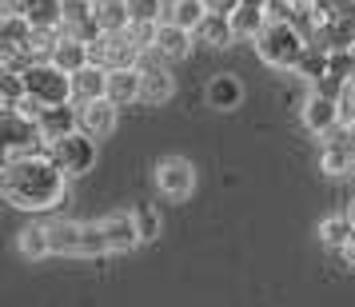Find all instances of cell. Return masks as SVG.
Listing matches in <instances>:
<instances>
[{
  "instance_id": "cell-25",
  "label": "cell",
  "mask_w": 355,
  "mask_h": 307,
  "mask_svg": "<svg viewBox=\"0 0 355 307\" xmlns=\"http://www.w3.org/2000/svg\"><path fill=\"white\" fill-rule=\"evenodd\" d=\"M17 247L24 259H44L52 256V240H49V224H28L17 236Z\"/></svg>"
},
{
  "instance_id": "cell-13",
  "label": "cell",
  "mask_w": 355,
  "mask_h": 307,
  "mask_svg": "<svg viewBox=\"0 0 355 307\" xmlns=\"http://www.w3.org/2000/svg\"><path fill=\"white\" fill-rule=\"evenodd\" d=\"M116 108L112 100H92V104H80V132L84 136H92V140H108L116 132Z\"/></svg>"
},
{
  "instance_id": "cell-8",
  "label": "cell",
  "mask_w": 355,
  "mask_h": 307,
  "mask_svg": "<svg viewBox=\"0 0 355 307\" xmlns=\"http://www.w3.org/2000/svg\"><path fill=\"white\" fill-rule=\"evenodd\" d=\"M156 188H160L168 200H188L196 188V168L192 160H184V156H164L156 164Z\"/></svg>"
},
{
  "instance_id": "cell-30",
  "label": "cell",
  "mask_w": 355,
  "mask_h": 307,
  "mask_svg": "<svg viewBox=\"0 0 355 307\" xmlns=\"http://www.w3.org/2000/svg\"><path fill=\"white\" fill-rule=\"evenodd\" d=\"M132 24H164L168 20V0H128Z\"/></svg>"
},
{
  "instance_id": "cell-3",
  "label": "cell",
  "mask_w": 355,
  "mask_h": 307,
  "mask_svg": "<svg viewBox=\"0 0 355 307\" xmlns=\"http://www.w3.org/2000/svg\"><path fill=\"white\" fill-rule=\"evenodd\" d=\"M0 144H4V160H24V156L49 152V140H44L40 124L20 112L0 116Z\"/></svg>"
},
{
  "instance_id": "cell-36",
  "label": "cell",
  "mask_w": 355,
  "mask_h": 307,
  "mask_svg": "<svg viewBox=\"0 0 355 307\" xmlns=\"http://www.w3.org/2000/svg\"><path fill=\"white\" fill-rule=\"evenodd\" d=\"M347 216H352V224H355V192H352V200H347Z\"/></svg>"
},
{
  "instance_id": "cell-28",
  "label": "cell",
  "mask_w": 355,
  "mask_h": 307,
  "mask_svg": "<svg viewBox=\"0 0 355 307\" xmlns=\"http://www.w3.org/2000/svg\"><path fill=\"white\" fill-rule=\"evenodd\" d=\"M176 92V80L168 68H144V104H168Z\"/></svg>"
},
{
  "instance_id": "cell-24",
  "label": "cell",
  "mask_w": 355,
  "mask_h": 307,
  "mask_svg": "<svg viewBox=\"0 0 355 307\" xmlns=\"http://www.w3.org/2000/svg\"><path fill=\"white\" fill-rule=\"evenodd\" d=\"M232 40H236L232 17H220V12H208V20L196 28V44H208V49H227Z\"/></svg>"
},
{
  "instance_id": "cell-10",
  "label": "cell",
  "mask_w": 355,
  "mask_h": 307,
  "mask_svg": "<svg viewBox=\"0 0 355 307\" xmlns=\"http://www.w3.org/2000/svg\"><path fill=\"white\" fill-rule=\"evenodd\" d=\"M4 17H28L33 28H64V0H8Z\"/></svg>"
},
{
  "instance_id": "cell-37",
  "label": "cell",
  "mask_w": 355,
  "mask_h": 307,
  "mask_svg": "<svg viewBox=\"0 0 355 307\" xmlns=\"http://www.w3.org/2000/svg\"><path fill=\"white\" fill-rule=\"evenodd\" d=\"M92 4H100V0H92Z\"/></svg>"
},
{
  "instance_id": "cell-7",
  "label": "cell",
  "mask_w": 355,
  "mask_h": 307,
  "mask_svg": "<svg viewBox=\"0 0 355 307\" xmlns=\"http://www.w3.org/2000/svg\"><path fill=\"white\" fill-rule=\"evenodd\" d=\"M320 168L327 176H347V172H355V128H343V124H339L336 132L323 136Z\"/></svg>"
},
{
  "instance_id": "cell-4",
  "label": "cell",
  "mask_w": 355,
  "mask_h": 307,
  "mask_svg": "<svg viewBox=\"0 0 355 307\" xmlns=\"http://www.w3.org/2000/svg\"><path fill=\"white\" fill-rule=\"evenodd\" d=\"M24 84H28V96H33L36 104H44V108H56V104H76V96H72V76L60 72L52 60H44V64H28Z\"/></svg>"
},
{
  "instance_id": "cell-29",
  "label": "cell",
  "mask_w": 355,
  "mask_h": 307,
  "mask_svg": "<svg viewBox=\"0 0 355 307\" xmlns=\"http://www.w3.org/2000/svg\"><path fill=\"white\" fill-rule=\"evenodd\" d=\"M327 64H331V52L320 49V44H311V49L304 52V60H300V68H295V72H300V76L315 88V84L327 80Z\"/></svg>"
},
{
  "instance_id": "cell-18",
  "label": "cell",
  "mask_w": 355,
  "mask_h": 307,
  "mask_svg": "<svg viewBox=\"0 0 355 307\" xmlns=\"http://www.w3.org/2000/svg\"><path fill=\"white\" fill-rule=\"evenodd\" d=\"M52 64L60 68V72H68V76H76L80 68L92 64V56H88V44L64 33V36H60V44H56V52H52Z\"/></svg>"
},
{
  "instance_id": "cell-9",
  "label": "cell",
  "mask_w": 355,
  "mask_h": 307,
  "mask_svg": "<svg viewBox=\"0 0 355 307\" xmlns=\"http://www.w3.org/2000/svg\"><path fill=\"white\" fill-rule=\"evenodd\" d=\"M304 124L307 132H315V136H327V132H336L339 124H343V112H339V100L336 96H327V92H307L304 100Z\"/></svg>"
},
{
  "instance_id": "cell-32",
  "label": "cell",
  "mask_w": 355,
  "mask_h": 307,
  "mask_svg": "<svg viewBox=\"0 0 355 307\" xmlns=\"http://www.w3.org/2000/svg\"><path fill=\"white\" fill-rule=\"evenodd\" d=\"M80 256H108V240H104V227H100V220H92V224H84V240H80Z\"/></svg>"
},
{
  "instance_id": "cell-23",
  "label": "cell",
  "mask_w": 355,
  "mask_h": 307,
  "mask_svg": "<svg viewBox=\"0 0 355 307\" xmlns=\"http://www.w3.org/2000/svg\"><path fill=\"white\" fill-rule=\"evenodd\" d=\"M204 20H208V0H168V24L196 33Z\"/></svg>"
},
{
  "instance_id": "cell-15",
  "label": "cell",
  "mask_w": 355,
  "mask_h": 307,
  "mask_svg": "<svg viewBox=\"0 0 355 307\" xmlns=\"http://www.w3.org/2000/svg\"><path fill=\"white\" fill-rule=\"evenodd\" d=\"M192 44H196V33L188 28H180V24H160V36H156V56L160 60H184V56H192Z\"/></svg>"
},
{
  "instance_id": "cell-35",
  "label": "cell",
  "mask_w": 355,
  "mask_h": 307,
  "mask_svg": "<svg viewBox=\"0 0 355 307\" xmlns=\"http://www.w3.org/2000/svg\"><path fill=\"white\" fill-rule=\"evenodd\" d=\"M339 256H343V263H347V267H352V272H355V240L347 243V247H343V252H339Z\"/></svg>"
},
{
  "instance_id": "cell-12",
  "label": "cell",
  "mask_w": 355,
  "mask_h": 307,
  "mask_svg": "<svg viewBox=\"0 0 355 307\" xmlns=\"http://www.w3.org/2000/svg\"><path fill=\"white\" fill-rule=\"evenodd\" d=\"M108 100H112L116 108L144 104V68H120V72H108Z\"/></svg>"
},
{
  "instance_id": "cell-22",
  "label": "cell",
  "mask_w": 355,
  "mask_h": 307,
  "mask_svg": "<svg viewBox=\"0 0 355 307\" xmlns=\"http://www.w3.org/2000/svg\"><path fill=\"white\" fill-rule=\"evenodd\" d=\"M268 8H256V4H240L236 12H232V33L236 40H256L263 28H268Z\"/></svg>"
},
{
  "instance_id": "cell-11",
  "label": "cell",
  "mask_w": 355,
  "mask_h": 307,
  "mask_svg": "<svg viewBox=\"0 0 355 307\" xmlns=\"http://www.w3.org/2000/svg\"><path fill=\"white\" fill-rule=\"evenodd\" d=\"M36 124H40L44 140H49V148H52L56 140H64V136H72V132H80V104H56V108H44Z\"/></svg>"
},
{
  "instance_id": "cell-5",
  "label": "cell",
  "mask_w": 355,
  "mask_h": 307,
  "mask_svg": "<svg viewBox=\"0 0 355 307\" xmlns=\"http://www.w3.org/2000/svg\"><path fill=\"white\" fill-rule=\"evenodd\" d=\"M88 56H92L96 68H108V72H120V68H144L140 64L144 49H140L128 33H104L100 40L88 44Z\"/></svg>"
},
{
  "instance_id": "cell-2",
  "label": "cell",
  "mask_w": 355,
  "mask_h": 307,
  "mask_svg": "<svg viewBox=\"0 0 355 307\" xmlns=\"http://www.w3.org/2000/svg\"><path fill=\"white\" fill-rule=\"evenodd\" d=\"M307 49H311V36H307L300 24L279 20V17H272L268 20V28L256 36V56L263 60V64L279 68V72L300 68V60H304Z\"/></svg>"
},
{
  "instance_id": "cell-26",
  "label": "cell",
  "mask_w": 355,
  "mask_h": 307,
  "mask_svg": "<svg viewBox=\"0 0 355 307\" xmlns=\"http://www.w3.org/2000/svg\"><path fill=\"white\" fill-rule=\"evenodd\" d=\"M96 20H100V33H128L132 28L128 0H100L96 4Z\"/></svg>"
},
{
  "instance_id": "cell-34",
  "label": "cell",
  "mask_w": 355,
  "mask_h": 307,
  "mask_svg": "<svg viewBox=\"0 0 355 307\" xmlns=\"http://www.w3.org/2000/svg\"><path fill=\"white\" fill-rule=\"evenodd\" d=\"M243 0H208V12H220V17H232Z\"/></svg>"
},
{
  "instance_id": "cell-21",
  "label": "cell",
  "mask_w": 355,
  "mask_h": 307,
  "mask_svg": "<svg viewBox=\"0 0 355 307\" xmlns=\"http://www.w3.org/2000/svg\"><path fill=\"white\" fill-rule=\"evenodd\" d=\"M33 36H36V28L28 24V17H0V49L24 52V56H28Z\"/></svg>"
},
{
  "instance_id": "cell-20",
  "label": "cell",
  "mask_w": 355,
  "mask_h": 307,
  "mask_svg": "<svg viewBox=\"0 0 355 307\" xmlns=\"http://www.w3.org/2000/svg\"><path fill=\"white\" fill-rule=\"evenodd\" d=\"M315 236H320V243H327V247H336V252H343L347 243H352L355 236V224L347 211H336V216H323L320 227H315Z\"/></svg>"
},
{
  "instance_id": "cell-31",
  "label": "cell",
  "mask_w": 355,
  "mask_h": 307,
  "mask_svg": "<svg viewBox=\"0 0 355 307\" xmlns=\"http://www.w3.org/2000/svg\"><path fill=\"white\" fill-rule=\"evenodd\" d=\"M132 220H136V231H140V243H152L160 240V211L152 208V204H136L132 208Z\"/></svg>"
},
{
  "instance_id": "cell-19",
  "label": "cell",
  "mask_w": 355,
  "mask_h": 307,
  "mask_svg": "<svg viewBox=\"0 0 355 307\" xmlns=\"http://www.w3.org/2000/svg\"><path fill=\"white\" fill-rule=\"evenodd\" d=\"M49 240H52V256H80L84 224H76V220H52Z\"/></svg>"
},
{
  "instance_id": "cell-17",
  "label": "cell",
  "mask_w": 355,
  "mask_h": 307,
  "mask_svg": "<svg viewBox=\"0 0 355 307\" xmlns=\"http://www.w3.org/2000/svg\"><path fill=\"white\" fill-rule=\"evenodd\" d=\"M240 100H243L240 76H232V72H220V76H211V80H208V104H211V108H220V112H232V108H240Z\"/></svg>"
},
{
  "instance_id": "cell-16",
  "label": "cell",
  "mask_w": 355,
  "mask_h": 307,
  "mask_svg": "<svg viewBox=\"0 0 355 307\" xmlns=\"http://www.w3.org/2000/svg\"><path fill=\"white\" fill-rule=\"evenodd\" d=\"M72 96L76 104H92V100H108V68L88 64L72 76Z\"/></svg>"
},
{
  "instance_id": "cell-1",
  "label": "cell",
  "mask_w": 355,
  "mask_h": 307,
  "mask_svg": "<svg viewBox=\"0 0 355 307\" xmlns=\"http://www.w3.org/2000/svg\"><path fill=\"white\" fill-rule=\"evenodd\" d=\"M64 188H68V176L56 168L49 152L24 156V160H4V172H0V192L20 211L56 208L64 200Z\"/></svg>"
},
{
  "instance_id": "cell-38",
  "label": "cell",
  "mask_w": 355,
  "mask_h": 307,
  "mask_svg": "<svg viewBox=\"0 0 355 307\" xmlns=\"http://www.w3.org/2000/svg\"><path fill=\"white\" fill-rule=\"evenodd\" d=\"M352 52H355V49H352Z\"/></svg>"
},
{
  "instance_id": "cell-14",
  "label": "cell",
  "mask_w": 355,
  "mask_h": 307,
  "mask_svg": "<svg viewBox=\"0 0 355 307\" xmlns=\"http://www.w3.org/2000/svg\"><path fill=\"white\" fill-rule=\"evenodd\" d=\"M100 227H104L108 252H132V247L140 243V231H136L132 211H112V216H104V220H100Z\"/></svg>"
},
{
  "instance_id": "cell-6",
  "label": "cell",
  "mask_w": 355,
  "mask_h": 307,
  "mask_svg": "<svg viewBox=\"0 0 355 307\" xmlns=\"http://www.w3.org/2000/svg\"><path fill=\"white\" fill-rule=\"evenodd\" d=\"M49 156L56 160V168H60L68 179L84 176V172L96 168V140L84 136V132H72V136H64V140H56V144L49 148Z\"/></svg>"
},
{
  "instance_id": "cell-33",
  "label": "cell",
  "mask_w": 355,
  "mask_h": 307,
  "mask_svg": "<svg viewBox=\"0 0 355 307\" xmlns=\"http://www.w3.org/2000/svg\"><path fill=\"white\" fill-rule=\"evenodd\" d=\"M96 17V4L92 0H64V33L68 28H76V24H84V20Z\"/></svg>"
},
{
  "instance_id": "cell-27",
  "label": "cell",
  "mask_w": 355,
  "mask_h": 307,
  "mask_svg": "<svg viewBox=\"0 0 355 307\" xmlns=\"http://www.w3.org/2000/svg\"><path fill=\"white\" fill-rule=\"evenodd\" d=\"M24 100H28V84H24V72H0V116L17 112Z\"/></svg>"
}]
</instances>
